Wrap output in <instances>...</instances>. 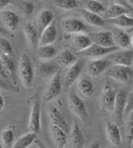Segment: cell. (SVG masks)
I'll return each mask as SVG.
<instances>
[{
    "mask_svg": "<svg viewBox=\"0 0 133 148\" xmlns=\"http://www.w3.org/2000/svg\"><path fill=\"white\" fill-rule=\"evenodd\" d=\"M0 90L7 91H13V92H18L19 91L16 86L14 85L11 82L5 80L1 75H0Z\"/></svg>",
    "mask_w": 133,
    "mask_h": 148,
    "instance_id": "cell-38",
    "label": "cell"
},
{
    "mask_svg": "<svg viewBox=\"0 0 133 148\" xmlns=\"http://www.w3.org/2000/svg\"><path fill=\"white\" fill-rule=\"evenodd\" d=\"M50 132L55 146L57 148L65 147L67 142V136L65 130L54 125H51Z\"/></svg>",
    "mask_w": 133,
    "mask_h": 148,
    "instance_id": "cell-20",
    "label": "cell"
},
{
    "mask_svg": "<svg viewBox=\"0 0 133 148\" xmlns=\"http://www.w3.org/2000/svg\"><path fill=\"white\" fill-rule=\"evenodd\" d=\"M130 48H133V35L130 37Z\"/></svg>",
    "mask_w": 133,
    "mask_h": 148,
    "instance_id": "cell-45",
    "label": "cell"
},
{
    "mask_svg": "<svg viewBox=\"0 0 133 148\" xmlns=\"http://www.w3.org/2000/svg\"><path fill=\"white\" fill-rule=\"evenodd\" d=\"M15 127L10 125L5 127L0 132V139L2 144L7 148H11L14 144L15 138Z\"/></svg>",
    "mask_w": 133,
    "mask_h": 148,
    "instance_id": "cell-29",
    "label": "cell"
},
{
    "mask_svg": "<svg viewBox=\"0 0 133 148\" xmlns=\"http://www.w3.org/2000/svg\"><path fill=\"white\" fill-rule=\"evenodd\" d=\"M105 22L118 28H133V18L123 14L115 18L105 20Z\"/></svg>",
    "mask_w": 133,
    "mask_h": 148,
    "instance_id": "cell-31",
    "label": "cell"
},
{
    "mask_svg": "<svg viewBox=\"0 0 133 148\" xmlns=\"http://www.w3.org/2000/svg\"><path fill=\"white\" fill-rule=\"evenodd\" d=\"M21 8L24 13L27 16H31L33 14L35 10V5L32 1L29 0H24L22 1Z\"/></svg>",
    "mask_w": 133,
    "mask_h": 148,
    "instance_id": "cell-39",
    "label": "cell"
},
{
    "mask_svg": "<svg viewBox=\"0 0 133 148\" xmlns=\"http://www.w3.org/2000/svg\"><path fill=\"white\" fill-rule=\"evenodd\" d=\"M132 66L133 67V61H132Z\"/></svg>",
    "mask_w": 133,
    "mask_h": 148,
    "instance_id": "cell-49",
    "label": "cell"
},
{
    "mask_svg": "<svg viewBox=\"0 0 133 148\" xmlns=\"http://www.w3.org/2000/svg\"><path fill=\"white\" fill-rule=\"evenodd\" d=\"M120 48L115 46L112 47H104L93 43L90 47H88L85 50L78 52V55H80L83 57H88L91 58H101L103 56L110 54V53L116 52Z\"/></svg>",
    "mask_w": 133,
    "mask_h": 148,
    "instance_id": "cell-5",
    "label": "cell"
},
{
    "mask_svg": "<svg viewBox=\"0 0 133 148\" xmlns=\"http://www.w3.org/2000/svg\"><path fill=\"white\" fill-rule=\"evenodd\" d=\"M87 10L101 15L106 8L99 0H89L87 3Z\"/></svg>",
    "mask_w": 133,
    "mask_h": 148,
    "instance_id": "cell-35",
    "label": "cell"
},
{
    "mask_svg": "<svg viewBox=\"0 0 133 148\" xmlns=\"http://www.w3.org/2000/svg\"><path fill=\"white\" fill-rule=\"evenodd\" d=\"M0 58H1V60L3 63L7 73H8L11 82L16 86L17 82L16 65H15L13 59L12 58V56L0 53Z\"/></svg>",
    "mask_w": 133,
    "mask_h": 148,
    "instance_id": "cell-24",
    "label": "cell"
},
{
    "mask_svg": "<svg viewBox=\"0 0 133 148\" xmlns=\"http://www.w3.org/2000/svg\"><path fill=\"white\" fill-rule=\"evenodd\" d=\"M85 61L84 59L80 58L70 67L66 71L65 78H64V86L65 88H69L77 80L82 71Z\"/></svg>",
    "mask_w": 133,
    "mask_h": 148,
    "instance_id": "cell-8",
    "label": "cell"
},
{
    "mask_svg": "<svg viewBox=\"0 0 133 148\" xmlns=\"http://www.w3.org/2000/svg\"><path fill=\"white\" fill-rule=\"evenodd\" d=\"M24 33L27 42L30 47H39V35L37 27L33 23L27 22L24 26Z\"/></svg>",
    "mask_w": 133,
    "mask_h": 148,
    "instance_id": "cell-22",
    "label": "cell"
},
{
    "mask_svg": "<svg viewBox=\"0 0 133 148\" xmlns=\"http://www.w3.org/2000/svg\"><path fill=\"white\" fill-rule=\"evenodd\" d=\"M64 148H65V147H64Z\"/></svg>",
    "mask_w": 133,
    "mask_h": 148,
    "instance_id": "cell-51",
    "label": "cell"
},
{
    "mask_svg": "<svg viewBox=\"0 0 133 148\" xmlns=\"http://www.w3.org/2000/svg\"><path fill=\"white\" fill-rule=\"evenodd\" d=\"M0 148H5V147H4V146H3V145H2V144H0Z\"/></svg>",
    "mask_w": 133,
    "mask_h": 148,
    "instance_id": "cell-47",
    "label": "cell"
},
{
    "mask_svg": "<svg viewBox=\"0 0 133 148\" xmlns=\"http://www.w3.org/2000/svg\"><path fill=\"white\" fill-rule=\"evenodd\" d=\"M106 75L120 83L130 84L133 82V68L131 66L114 65L106 70Z\"/></svg>",
    "mask_w": 133,
    "mask_h": 148,
    "instance_id": "cell-2",
    "label": "cell"
},
{
    "mask_svg": "<svg viewBox=\"0 0 133 148\" xmlns=\"http://www.w3.org/2000/svg\"><path fill=\"white\" fill-rule=\"evenodd\" d=\"M115 45L120 49H129L130 48V37L126 32L117 27L112 32Z\"/></svg>",
    "mask_w": 133,
    "mask_h": 148,
    "instance_id": "cell-26",
    "label": "cell"
},
{
    "mask_svg": "<svg viewBox=\"0 0 133 148\" xmlns=\"http://www.w3.org/2000/svg\"><path fill=\"white\" fill-rule=\"evenodd\" d=\"M54 5L58 8L66 11L75 9L79 7L76 0H55Z\"/></svg>",
    "mask_w": 133,
    "mask_h": 148,
    "instance_id": "cell-34",
    "label": "cell"
},
{
    "mask_svg": "<svg viewBox=\"0 0 133 148\" xmlns=\"http://www.w3.org/2000/svg\"><path fill=\"white\" fill-rule=\"evenodd\" d=\"M37 138V134L32 132L23 134L14 143L11 148H28Z\"/></svg>",
    "mask_w": 133,
    "mask_h": 148,
    "instance_id": "cell-30",
    "label": "cell"
},
{
    "mask_svg": "<svg viewBox=\"0 0 133 148\" xmlns=\"http://www.w3.org/2000/svg\"><path fill=\"white\" fill-rule=\"evenodd\" d=\"M5 107V99L3 95L0 93V112L3 110V109Z\"/></svg>",
    "mask_w": 133,
    "mask_h": 148,
    "instance_id": "cell-44",
    "label": "cell"
},
{
    "mask_svg": "<svg viewBox=\"0 0 133 148\" xmlns=\"http://www.w3.org/2000/svg\"><path fill=\"white\" fill-rule=\"evenodd\" d=\"M53 20H55L54 14L49 9H43L39 12L37 17L36 25H35L39 37L42 32L48 25L52 24Z\"/></svg>",
    "mask_w": 133,
    "mask_h": 148,
    "instance_id": "cell-15",
    "label": "cell"
},
{
    "mask_svg": "<svg viewBox=\"0 0 133 148\" xmlns=\"http://www.w3.org/2000/svg\"><path fill=\"white\" fill-rule=\"evenodd\" d=\"M27 128L29 132L37 134L41 129V105L37 97L33 99L32 102Z\"/></svg>",
    "mask_w": 133,
    "mask_h": 148,
    "instance_id": "cell-4",
    "label": "cell"
},
{
    "mask_svg": "<svg viewBox=\"0 0 133 148\" xmlns=\"http://www.w3.org/2000/svg\"><path fill=\"white\" fill-rule=\"evenodd\" d=\"M88 148H101V144L98 140H95L89 144Z\"/></svg>",
    "mask_w": 133,
    "mask_h": 148,
    "instance_id": "cell-43",
    "label": "cell"
},
{
    "mask_svg": "<svg viewBox=\"0 0 133 148\" xmlns=\"http://www.w3.org/2000/svg\"><path fill=\"white\" fill-rule=\"evenodd\" d=\"M5 33H6V32L5 31V29H3L1 27H0V35H2V34H5Z\"/></svg>",
    "mask_w": 133,
    "mask_h": 148,
    "instance_id": "cell-46",
    "label": "cell"
},
{
    "mask_svg": "<svg viewBox=\"0 0 133 148\" xmlns=\"http://www.w3.org/2000/svg\"><path fill=\"white\" fill-rule=\"evenodd\" d=\"M69 141L72 148H84V147L85 138L80 127L76 121H74L71 126Z\"/></svg>",
    "mask_w": 133,
    "mask_h": 148,
    "instance_id": "cell-12",
    "label": "cell"
},
{
    "mask_svg": "<svg viewBox=\"0 0 133 148\" xmlns=\"http://www.w3.org/2000/svg\"><path fill=\"white\" fill-rule=\"evenodd\" d=\"M77 60V56L69 49L63 50L58 56V62L59 63L66 67H70Z\"/></svg>",
    "mask_w": 133,
    "mask_h": 148,
    "instance_id": "cell-32",
    "label": "cell"
},
{
    "mask_svg": "<svg viewBox=\"0 0 133 148\" xmlns=\"http://www.w3.org/2000/svg\"><path fill=\"white\" fill-rule=\"evenodd\" d=\"M58 30L56 23L55 20H53L52 24L48 25L40 34L39 40V47L52 45L56 40Z\"/></svg>",
    "mask_w": 133,
    "mask_h": 148,
    "instance_id": "cell-17",
    "label": "cell"
},
{
    "mask_svg": "<svg viewBox=\"0 0 133 148\" xmlns=\"http://www.w3.org/2000/svg\"><path fill=\"white\" fill-rule=\"evenodd\" d=\"M92 44L93 41L90 37L84 34L83 33L75 34V36L73 37V45L77 53L85 50Z\"/></svg>",
    "mask_w": 133,
    "mask_h": 148,
    "instance_id": "cell-27",
    "label": "cell"
},
{
    "mask_svg": "<svg viewBox=\"0 0 133 148\" xmlns=\"http://www.w3.org/2000/svg\"><path fill=\"white\" fill-rule=\"evenodd\" d=\"M119 50L109 54L108 58L114 65L131 66L133 61V48Z\"/></svg>",
    "mask_w": 133,
    "mask_h": 148,
    "instance_id": "cell-10",
    "label": "cell"
},
{
    "mask_svg": "<svg viewBox=\"0 0 133 148\" xmlns=\"http://www.w3.org/2000/svg\"><path fill=\"white\" fill-rule=\"evenodd\" d=\"M106 134L108 140L116 147H120L122 143L121 131L115 122L108 121L106 125Z\"/></svg>",
    "mask_w": 133,
    "mask_h": 148,
    "instance_id": "cell-13",
    "label": "cell"
},
{
    "mask_svg": "<svg viewBox=\"0 0 133 148\" xmlns=\"http://www.w3.org/2000/svg\"><path fill=\"white\" fill-rule=\"evenodd\" d=\"M108 1H111V0H108Z\"/></svg>",
    "mask_w": 133,
    "mask_h": 148,
    "instance_id": "cell-50",
    "label": "cell"
},
{
    "mask_svg": "<svg viewBox=\"0 0 133 148\" xmlns=\"http://www.w3.org/2000/svg\"><path fill=\"white\" fill-rule=\"evenodd\" d=\"M111 63L112 62L108 58L93 59L89 61L87 66L89 75L92 77H97L104 72Z\"/></svg>",
    "mask_w": 133,
    "mask_h": 148,
    "instance_id": "cell-9",
    "label": "cell"
},
{
    "mask_svg": "<svg viewBox=\"0 0 133 148\" xmlns=\"http://www.w3.org/2000/svg\"><path fill=\"white\" fill-rule=\"evenodd\" d=\"M125 138L128 147L131 148L133 144V118H130L125 126Z\"/></svg>",
    "mask_w": 133,
    "mask_h": 148,
    "instance_id": "cell-36",
    "label": "cell"
},
{
    "mask_svg": "<svg viewBox=\"0 0 133 148\" xmlns=\"http://www.w3.org/2000/svg\"><path fill=\"white\" fill-rule=\"evenodd\" d=\"M49 117L52 125H54L68 132L69 125L65 116L63 112L57 107L53 106L49 112Z\"/></svg>",
    "mask_w": 133,
    "mask_h": 148,
    "instance_id": "cell-18",
    "label": "cell"
},
{
    "mask_svg": "<svg viewBox=\"0 0 133 148\" xmlns=\"http://www.w3.org/2000/svg\"><path fill=\"white\" fill-rule=\"evenodd\" d=\"M133 112V90L127 94V103L125 106V109L124 112L125 115H128Z\"/></svg>",
    "mask_w": 133,
    "mask_h": 148,
    "instance_id": "cell-40",
    "label": "cell"
},
{
    "mask_svg": "<svg viewBox=\"0 0 133 148\" xmlns=\"http://www.w3.org/2000/svg\"><path fill=\"white\" fill-rule=\"evenodd\" d=\"M77 90L80 95L85 98L91 97L95 93L93 84L87 78H82L78 82Z\"/></svg>",
    "mask_w": 133,
    "mask_h": 148,
    "instance_id": "cell-28",
    "label": "cell"
},
{
    "mask_svg": "<svg viewBox=\"0 0 133 148\" xmlns=\"http://www.w3.org/2000/svg\"><path fill=\"white\" fill-rule=\"evenodd\" d=\"M80 14L82 18L91 25L96 27H102L105 24V20H104L101 15L94 13L88 10L81 9Z\"/></svg>",
    "mask_w": 133,
    "mask_h": 148,
    "instance_id": "cell-25",
    "label": "cell"
},
{
    "mask_svg": "<svg viewBox=\"0 0 133 148\" xmlns=\"http://www.w3.org/2000/svg\"><path fill=\"white\" fill-rule=\"evenodd\" d=\"M19 71L23 86L26 88H31L34 80L35 72L32 59L27 53H22L20 56Z\"/></svg>",
    "mask_w": 133,
    "mask_h": 148,
    "instance_id": "cell-1",
    "label": "cell"
},
{
    "mask_svg": "<svg viewBox=\"0 0 133 148\" xmlns=\"http://www.w3.org/2000/svg\"><path fill=\"white\" fill-rule=\"evenodd\" d=\"M127 93L126 91L120 90L116 93V100L114 103V112L119 119L123 120L124 116V112L127 103Z\"/></svg>",
    "mask_w": 133,
    "mask_h": 148,
    "instance_id": "cell-21",
    "label": "cell"
},
{
    "mask_svg": "<svg viewBox=\"0 0 133 148\" xmlns=\"http://www.w3.org/2000/svg\"><path fill=\"white\" fill-rule=\"evenodd\" d=\"M89 37L93 43L102 46L104 47H115L113 35L110 31H102L92 34Z\"/></svg>",
    "mask_w": 133,
    "mask_h": 148,
    "instance_id": "cell-14",
    "label": "cell"
},
{
    "mask_svg": "<svg viewBox=\"0 0 133 148\" xmlns=\"http://www.w3.org/2000/svg\"><path fill=\"white\" fill-rule=\"evenodd\" d=\"M0 20L9 31L15 32L20 24V17L11 10H3L0 12Z\"/></svg>",
    "mask_w": 133,
    "mask_h": 148,
    "instance_id": "cell-11",
    "label": "cell"
},
{
    "mask_svg": "<svg viewBox=\"0 0 133 148\" xmlns=\"http://www.w3.org/2000/svg\"><path fill=\"white\" fill-rule=\"evenodd\" d=\"M132 12L131 10L128 9L126 7L114 3L106 9L105 11L101 14V16L104 20H109L115 18L123 14H128Z\"/></svg>",
    "mask_w": 133,
    "mask_h": 148,
    "instance_id": "cell-19",
    "label": "cell"
},
{
    "mask_svg": "<svg viewBox=\"0 0 133 148\" xmlns=\"http://www.w3.org/2000/svg\"><path fill=\"white\" fill-rule=\"evenodd\" d=\"M34 144H36L37 146L39 148H48L47 145L45 144V143L42 141V140H40L38 138H37L36 140H35Z\"/></svg>",
    "mask_w": 133,
    "mask_h": 148,
    "instance_id": "cell-42",
    "label": "cell"
},
{
    "mask_svg": "<svg viewBox=\"0 0 133 148\" xmlns=\"http://www.w3.org/2000/svg\"><path fill=\"white\" fill-rule=\"evenodd\" d=\"M63 30L67 34H81L87 30L86 25L81 20L75 17H67L61 22Z\"/></svg>",
    "mask_w": 133,
    "mask_h": 148,
    "instance_id": "cell-7",
    "label": "cell"
},
{
    "mask_svg": "<svg viewBox=\"0 0 133 148\" xmlns=\"http://www.w3.org/2000/svg\"><path fill=\"white\" fill-rule=\"evenodd\" d=\"M12 0H0V10L4 9L11 3Z\"/></svg>",
    "mask_w": 133,
    "mask_h": 148,
    "instance_id": "cell-41",
    "label": "cell"
},
{
    "mask_svg": "<svg viewBox=\"0 0 133 148\" xmlns=\"http://www.w3.org/2000/svg\"><path fill=\"white\" fill-rule=\"evenodd\" d=\"M38 72L43 78H51L60 71V67L54 63L50 61H43L38 64Z\"/></svg>",
    "mask_w": 133,
    "mask_h": 148,
    "instance_id": "cell-23",
    "label": "cell"
},
{
    "mask_svg": "<svg viewBox=\"0 0 133 148\" xmlns=\"http://www.w3.org/2000/svg\"><path fill=\"white\" fill-rule=\"evenodd\" d=\"M68 104L69 108L80 119L88 116V110L84 101L75 92H71L69 96Z\"/></svg>",
    "mask_w": 133,
    "mask_h": 148,
    "instance_id": "cell-6",
    "label": "cell"
},
{
    "mask_svg": "<svg viewBox=\"0 0 133 148\" xmlns=\"http://www.w3.org/2000/svg\"><path fill=\"white\" fill-rule=\"evenodd\" d=\"M56 54V49L52 45L40 46L38 47L37 55L43 61H49Z\"/></svg>",
    "mask_w": 133,
    "mask_h": 148,
    "instance_id": "cell-33",
    "label": "cell"
},
{
    "mask_svg": "<svg viewBox=\"0 0 133 148\" xmlns=\"http://www.w3.org/2000/svg\"><path fill=\"white\" fill-rule=\"evenodd\" d=\"M0 52L5 55L12 56L13 48L8 40L0 35Z\"/></svg>",
    "mask_w": 133,
    "mask_h": 148,
    "instance_id": "cell-37",
    "label": "cell"
},
{
    "mask_svg": "<svg viewBox=\"0 0 133 148\" xmlns=\"http://www.w3.org/2000/svg\"><path fill=\"white\" fill-rule=\"evenodd\" d=\"M117 91L110 85L104 86L102 94L101 102L104 108L108 112H114Z\"/></svg>",
    "mask_w": 133,
    "mask_h": 148,
    "instance_id": "cell-16",
    "label": "cell"
},
{
    "mask_svg": "<svg viewBox=\"0 0 133 148\" xmlns=\"http://www.w3.org/2000/svg\"><path fill=\"white\" fill-rule=\"evenodd\" d=\"M127 1L129 2V3H130V2H132L133 1V0H127Z\"/></svg>",
    "mask_w": 133,
    "mask_h": 148,
    "instance_id": "cell-48",
    "label": "cell"
},
{
    "mask_svg": "<svg viewBox=\"0 0 133 148\" xmlns=\"http://www.w3.org/2000/svg\"><path fill=\"white\" fill-rule=\"evenodd\" d=\"M61 89H62V83H61V70H60L50 78L46 86L43 96V101L46 103H48L54 100L60 94Z\"/></svg>",
    "mask_w": 133,
    "mask_h": 148,
    "instance_id": "cell-3",
    "label": "cell"
}]
</instances>
